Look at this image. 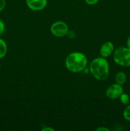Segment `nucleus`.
<instances>
[{
    "instance_id": "dca6fc26",
    "label": "nucleus",
    "mask_w": 130,
    "mask_h": 131,
    "mask_svg": "<svg viewBox=\"0 0 130 131\" xmlns=\"http://www.w3.org/2000/svg\"><path fill=\"white\" fill-rule=\"evenodd\" d=\"M54 129L50 127H44L43 129H42V131H54Z\"/></svg>"
},
{
    "instance_id": "39448f33",
    "label": "nucleus",
    "mask_w": 130,
    "mask_h": 131,
    "mask_svg": "<svg viewBox=\"0 0 130 131\" xmlns=\"http://www.w3.org/2000/svg\"><path fill=\"white\" fill-rule=\"evenodd\" d=\"M123 88L122 85L115 83L108 87L105 92V95L109 99H117L123 93Z\"/></svg>"
},
{
    "instance_id": "7ed1b4c3",
    "label": "nucleus",
    "mask_w": 130,
    "mask_h": 131,
    "mask_svg": "<svg viewBox=\"0 0 130 131\" xmlns=\"http://www.w3.org/2000/svg\"><path fill=\"white\" fill-rule=\"evenodd\" d=\"M113 58L115 63L121 67H130V48L119 47L113 51Z\"/></svg>"
},
{
    "instance_id": "9b49d317",
    "label": "nucleus",
    "mask_w": 130,
    "mask_h": 131,
    "mask_svg": "<svg viewBox=\"0 0 130 131\" xmlns=\"http://www.w3.org/2000/svg\"><path fill=\"white\" fill-rule=\"evenodd\" d=\"M123 117L125 120L130 122V104L127 105V107L124 110Z\"/></svg>"
},
{
    "instance_id": "1a4fd4ad",
    "label": "nucleus",
    "mask_w": 130,
    "mask_h": 131,
    "mask_svg": "<svg viewBox=\"0 0 130 131\" xmlns=\"http://www.w3.org/2000/svg\"><path fill=\"white\" fill-rule=\"evenodd\" d=\"M7 53V45L5 41L0 38V59L6 56Z\"/></svg>"
},
{
    "instance_id": "2eb2a0df",
    "label": "nucleus",
    "mask_w": 130,
    "mask_h": 131,
    "mask_svg": "<svg viewBox=\"0 0 130 131\" xmlns=\"http://www.w3.org/2000/svg\"><path fill=\"white\" fill-rule=\"evenodd\" d=\"M96 131H110V129H108V128L105 127H99L97 128L96 129Z\"/></svg>"
},
{
    "instance_id": "f8f14e48",
    "label": "nucleus",
    "mask_w": 130,
    "mask_h": 131,
    "mask_svg": "<svg viewBox=\"0 0 130 131\" xmlns=\"http://www.w3.org/2000/svg\"><path fill=\"white\" fill-rule=\"evenodd\" d=\"M5 29V24L2 20H0V35L4 33Z\"/></svg>"
},
{
    "instance_id": "f03ea898",
    "label": "nucleus",
    "mask_w": 130,
    "mask_h": 131,
    "mask_svg": "<svg viewBox=\"0 0 130 131\" xmlns=\"http://www.w3.org/2000/svg\"><path fill=\"white\" fill-rule=\"evenodd\" d=\"M87 64V58L84 53L73 52L69 54L65 59L66 68L71 72L78 73L83 71Z\"/></svg>"
},
{
    "instance_id": "f257e3e1",
    "label": "nucleus",
    "mask_w": 130,
    "mask_h": 131,
    "mask_svg": "<svg viewBox=\"0 0 130 131\" xmlns=\"http://www.w3.org/2000/svg\"><path fill=\"white\" fill-rule=\"evenodd\" d=\"M89 71L96 79L104 81L109 75V64L105 58H96L89 65Z\"/></svg>"
},
{
    "instance_id": "a211bd4d",
    "label": "nucleus",
    "mask_w": 130,
    "mask_h": 131,
    "mask_svg": "<svg viewBox=\"0 0 130 131\" xmlns=\"http://www.w3.org/2000/svg\"><path fill=\"white\" fill-rule=\"evenodd\" d=\"M0 69H1V63H0Z\"/></svg>"
},
{
    "instance_id": "f3484780",
    "label": "nucleus",
    "mask_w": 130,
    "mask_h": 131,
    "mask_svg": "<svg viewBox=\"0 0 130 131\" xmlns=\"http://www.w3.org/2000/svg\"><path fill=\"white\" fill-rule=\"evenodd\" d=\"M126 46H127L126 47L130 48V35L129 36L127 39V41H126Z\"/></svg>"
},
{
    "instance_id": "4468645a",
    "label": "nucleus",
    "mask_w": 130,
    "mask_h": 131,
    "mask_svg": "<svg viewBox=\"0 0 130 131\" xmlns=\"http://www.w3.org/2000/svg\"><path fill=\"white\" fill-rule=\"evenodd\" d=\"M6 6V0H0V12L4 10Z\"/></svg>"
},
{
    "instance_id": "6e6552de",
    "label": "nucleus",
    "mask_w": 130,
    "mask_h": 131,
    "mask_svg": "<svg viewBox=\"0 0 130 131\" xmlns=\"http://www.w3.org/2000/svg\"><path fill=\"white\" fill-rule=\"evenodd\" d=\"M115 79L116 83L122 86L126 82V80H127V76H126V74H125L124 72L120 71L118 72L115 74Z\"/></svg>"
},
{
    "instance_id": "0eeeda50",
    "label": "nucleus",
    "mask_w": 130,
    "mask_h": 131,
    "mask_svg": "<svg viewBox=\"0 0 130 131\" xmlns=\"http://www.w3.org/2000/svg\"><path fill=\"white\" fill-rule=\"evenodd\" d=\"M114 51V46L111 42H106L102 44L99 49V54L101 57L106 58L110 56Z\"/></svg>"
},
{
    "instance_id": "ddd939ff",
    "label": "nucleus",
    "mask_w": 130,
    "mask_h": 131,
    "mask_svg": "<svg viewBox=\"0 0 130 131\" xmlns=\"http://www.w3.org/2000/svg\"><path fill=\"white\" fill-rule=\"evenodd\" d=\"M87 5H96L99 0H84Z\"/></svg>"
},
{
    "instance_id": "9d476101",
    "label": "nucleus",
    "mask_w": 130,
    "mask_h": 131,
    "mask_svg": "<svg viewBox=\"0 0 130 131\" xmlns=\"http://www.w3.org/2000/svg\"><path fill=\"white\" fill-rule=\"evenodd\" d=\"M120 101H121V103L124 105H126L127 106L128 104H129L130 102V97L127 93H122V95L120 96L119 97Z\"/></svg>"
},
{
    "instance_id": "423d86ee",
    "label": "nucleus",
    "mask_w": 130,
    "mask_h": 131,
    "mask_svg": "<svg viewBox=\"0 0 130 131\" xmlns=\"http://www.w3.org/2000/svg\"><path fill=\"white\" fill-rule=\"evenodd\" d=\"M26 5L33 11H41L47 6V0H26Z\"/></svg>"
},
{
    "instance_id": "20e7f679",
    "label": "nucleus",
    "mask_w": 130,
    "mask_h": 131,
    "mask_svg": "<svg viewBox=\"0 0 130 131\" xmlns=\"http://www.w3.org/2000/svg\"><path fill=\"white\" fill-rule=\"evenodd\" d=\"M68 26L63 21H56L50 26V31L54 36L57 37H63L67 35Z\"/></svg>"
}]
</instances>
